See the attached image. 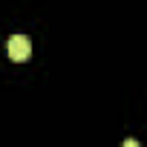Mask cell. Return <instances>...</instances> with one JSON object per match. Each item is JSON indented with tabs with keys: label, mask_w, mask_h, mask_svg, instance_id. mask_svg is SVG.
<instances>
[{
	"label": "cell",
	"mask_w": 147,
	"mask_h": 147,
	"mask_svg": "<svg viewBox=\"0 0 147 147\" xmlns=\"http://www.w3.org/2000/svg\"><path fill=\"white\" fill-rule=\"evenodd\" d=\"M121 147H141V144H138L136 138H124V144H121Z\"/></svg>",
	"instance_id": "7a4b0ae2"
},
{
	"label": "cell",
	"mask_w": 147,
	"mask_h": 147,
	"mask_svg": "<svg viewBox=\"0 0 147 147\" xmlns=\"http://www.w3.org/2000/svg\"><path fill=\"white\" fill-rule=\"evenodd\" d=\"M6 46H9V58L12 61H26L32 55V40L26 35H12Z\"/></svg>",
	"instance_id": "6da1fadb"
}]
</instances>
